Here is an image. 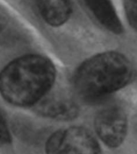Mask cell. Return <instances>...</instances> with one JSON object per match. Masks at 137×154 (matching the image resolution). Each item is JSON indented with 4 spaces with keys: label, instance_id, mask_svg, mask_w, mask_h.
<instances>
[{
    "label": "cell",
    "instance_id": "6",
    "mask_svg": "<svg viewBox=\"0 0 137 154\" xmlns=\"http://www.w3.org/2000/svg\"><path fill=\"white\" fill-rule=\"evenodd\" d=\"M84 2L97 20L107 30L115 34L122 32V24L111 0H84Z\"/></svg>",
    "mask_w": 137,
    "mask_h": 154
},
{
    "label": "cell",
    "instance_id": "9",
    "mask_svg": "<svg viewBox=\"0 0 137 154\" xmlns=\"http://www.w3.org/2000/svg\"><path fill=\"white\" fill-rule=\"evenodd\" d=\"M11 135L3 116L0 115V143H10Z\"/></svg>",
    "mask_w": 137,
    "mask_h": 154
},
{
    "label": "cell",
    "instance_id": "4",
    "mask_svg": "<svg viewBox=\"0 0 137 154\" xmlns=\"http://www.w3.org/2000/svg\"><path fill=\"white\" fill-rule=\"evenodd\" d=\"M95 130L99 138L111 148H116L124 140L127 130V119L122 109L111 106L97 115Z\"/></svg>",
    "mask_w": 137,
    "mask_h": 154
},
{
    "label": "cell",
    "instance_id": "1",
    "mask_svg": "<svg viewBox=\"0 0 137 154\" xmlns=\"http://www.w3.org/2000/svg\"><path fill=\"white\" fill-rule=\"evenodd\" d=\"M56 70L48 59L28 55L16 59L0 73V93L15 106L36 104L48 93Z\"/></svg>",
    "mask_w": 137,
    "mask_h": 154
},
{
    "label": "cell",
    "instance_id": "3",
    "mask_svg": "<svg viewBox=\"0 0 137 154\" xmlns=\"http://www.w3.org/2000/svg\"><path fill=\"white\" fill-rule=\"evenodd\" d=\"M47 154H100L93 134L81 127L62 129L53 134L46 144Z\"/></svg>",
    "mask_w": 137,
    "mask_h": 154
},
{
    "label": "cell",
    "instance_id": "7",
    "mask_svg": "<svg viewBox=\"0 0 137 154\" xmlns=\"http://www.w3.org/2000/svg\"><path fill=\"white\" fill-rule=\"evenodd\" d=\"M39 11L51 26L62 25L70 16L71 0H36Z\"/></svg>",
    "mask_w": 137,
    "mask_h": 154
},
{
    "label": "cell",
    "instance_id": "2",
    "mask_svg": "<svg viewBox=\"0 0 137 154\" xmlns=\"http://www.w3.org/2000/svg\"><path fill=\"white\" fill-rule=\"evenodd\" d=\"M132 76V65L124 56L106 52L81 64L74 76V85L83 98L96 100L123 87Z\"/></svg>",
    "mask_w": 137,
    "mask_h": 154
},
{
    "label": "cell",
    "instance_id": "8",
    "mask_svg": "<svg viewBox=\"0 0 137 154\" xmlns=\"http://www.w3.org/2000/svg\"><path fill=\"white\" fill-rule=\"evenodd\" d=\"M123 4L128 23L137 31V0H123Z\"/></svg>",
    "mask_w": 137,
    "mask_h": 154
},
{
    "label": "cell",
    "instance_id": "5",
    "mask_svg": "<svg viewBox=\"0 0 137 154\" xmlns=\"http://www.w3.org/2000/svg\"><path fill=\"white\" fill-rule=\"evenodd\" d=\"M36 110L44 116L61 120H70L78 116V111L70 100L61 98H44L37 103Z\"/></svg>",
    "mask_w": 137,
    "mask_h": 154
}]
</instances>
